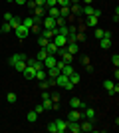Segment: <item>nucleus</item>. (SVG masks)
Returning <instances> with one entry per match:
<instances>
[{"label": "nucleus", "instance_id": "nucleus-28", "mask_svg": "<svg viewBox=\"0 0 119 133\" xmlns=\"http://www.w3.org/2000/svg\"><path fill=\"white\" fill-rule=\"evenodd\" d=\"M6 101H8V103H16V101H18V95L14 94V91H10V94H6Z\"/></svg>", "mask_w": 119, "mask_h": 133}, {"label": "nucleus", "instance_id": "nucleus-37", "mask_svg": "<svg viewBox=\"0 0 119 133\" xmlns=\"http://www.w3.org/2000/svg\"><path fill=\"white\" fill-rule=\"evenodd\" d=\"M93 36H95V38H97V40H101V38H103V36H105V30H99V28H97L95 32H93Z\"/></svg>", "mask_w": 119, "mask_h": 133}, {"label": "nucleus", "instance_id": "nucleus-49", "mask_svg": "<svg viewBox=\"0 0 119 133\" xmlns=\"http://www.w3.org/2000/svg\"><path fill=\"white\" fill-rule=\"evenodd\" d=\"M34 111H36V113H38V115H40V113L44 111V107H42V103H40V105H36V109H34Z\"/></svg>", "mask_w": 119, "mask_h": 133}, {"label": "nucleus", "instance_id": "nucleus-4", "mask_svg": "<svg viewBox=\"0 0 119 133\" xmlns=\"http://www.w3.org/2000/svg\"><path fill=\"white\" fill-rule=\"evenodd\" d=\"M52 42L58 46V48H66L68 46V36H62V34H56L54 38H52Z\"/></svg>", "mask_w": 119, "mask_h": 133}, {"label": "nucleus", "instance_id": "nucleus-1", "mask_svg": "<svg viewBox=\"0 0 119 133\" xmlns=\"http://www.w3.org/2000/svg\"><path fill=\"white\" fill-rule=\"evenodd\" d=\"M103 88H105V91H107L109 95H117L119 94V85L113 83V79H105V82H103Z\"/></svg>", "mask_w": 119, "mask_h": 133}, {"label": "nucleus", "instance_id": "nucleus-29", "mask_svg": "<svg viewBox=\"0 0 119 133\" xmlns=\"http://www.w3.org/2000/svg\"><path fill=\"white\" fill-rule=\"evenodd\" d=\"M12 68H14L16 72H20V74H22L24 70H26V62H18V64H14V66H12Z\"/></svg>", "mask_w": 119, "mask_h": 133}, {"label": "nucleus", "instance_id": "nucleus-36", "mask_svg": "<svg viewBox=\"0 0 119 133\" xmlns=\"http://www.w3.org/2000/svg\"><path fill=\"white\" fill-rule=\"evenodd\" d=\"M46 129H48V131H50V133H58V127H56V121H50V123H48V127H46Z\"/></svg>", "mask_w": 119, "mask_h": 133}, {"label": "nucleus", "instance_id": "nucleus-13", "mask_svg": "<svg viewBox=\"0 0 119 133\" xmlns=\"http://www.w3.org/2000/svg\"><path fill=\"white\" fill-rule=\"evenodd\" d=\"M68 131H72V133H81V125H79V121H68Z\"/></svg>", "mask_w": 119, "mask_h": 133}, {"label": "nucleus", "instance_id": "nucleus-54", "mask_svg": "<svg viewBox=\"0 0 119 133\" xmlns=\"http://www.w3.org/2000/svg\"><path fill=\"white\" fill-rule=\"evenodd\" d=\"M0 34H4V32H2V28H0Z\"/></svg>", "mask_w": 119, "mask_h": 133}, {"label": "nucleus", "instance_id": "nucleus-16", "mask_svg": "<svg viewBox=\"0 0 119 133\" xmlns=\"http://www.w3.org/2000/svg\"><path fill=\"white\" fill-rule=\"evenodd\" d=\"M44 28H48V30L56 28V18H52V16H46V18H44Z\"/></svg>", "mask_w": 119, "mask_h": 133}, {"label": "nucleus", "instance_id": "nucleus-46", "mask_svg": "<svg viewBox=\"0 0 119 133\" xmlns=\"http://www.w3.org/2000/svg\"><path fill=\"white\" fill-rule=\"evenodd\" d=\"M26 6H28V8H32V10H34V8H36V2H34V0H28V2H26Z\"/></svg>", "mask_w": 119, "mask_h": 133}, {"label": "nucleus", "instance_id": "nucleus-51", "mask_svg": "<svg viewBox=\"0 0 119 133\" xmlns=\"http://www.w3.org/2000/svg\"><path fill=\"white\" fill-rule=\"evenodd\" d=\"M119 20V8H115V16H113V22H117Z\"/></svg>", "mask_w": 119, "mask_h": 133}, {"label": "nucleus", "instance_id": "nucleus-45", "mask_svg": "<svg viewBox=\"0 0 119 133\" xmlns=\"http://www.w3.org/2000/svg\"><path fill=\"white\" fill-rule=\"evenodd\" d=\"M58 6L62 8V6H69V0H58Z\"/></svg>", "mask_w": 119, "mask_h": 133}, {"label": "nucleus", "instance_id": "nucleus-10", "mask_svg": "<svg viewBox=\"0 0 119 133\" xmlns=\"http://www.w3.org/2000/svg\"><path fill=\"white\" fill-rule=\"evenodd\" d=\"M18 62H26V54H12L10 60H8V64L14 66V64H18Z\"/></svg>", "mask_w": 119, "mask_h": 133}, {"label": "nucleus", "instance_id": "nucleus-27", "mask_svg": "<svg viewBox=\"0 0 119 133\" xmlns=\"http://www.w3.org/2000/svg\"><path fill=\"white\" fill-rule=\"evenodd\" d=\"M46 56H48V52H46L44 48H40L38 54H36V60H38V62H44V60H46Z\"/></svg>", "mask_w": 119, "mask_h": 133}, {"label": "nucleus", "instance_id": "nucleus-26", "mask_svg": "<svg viewBox=\"0 0 119 133\" xmlns=\"http://www.w3.org/2000/svg\"><path fill=\"white\" fill-rule=\"evenodd\" d=\"M46 78H48V76H46V68L36 70V78H34V79H40V82H42V79H46Z\"/></svg>", "mask_w": 119, "mask_h": 133}, {"label": "nucleus", "instance_id": "nucleus-18", "mask_svg": "<svg viewBox=\"0 0 119 133\" xmlns=\"http://www.w3.org/2000/svg\"><path fill=\"white\" fill-rule=\"evenodd\" d=\"M111 44H113V38H101L99 40V48H103V50L111 48Z\"/></svg>", "mask_w": 119, "mask_h": 133}, {"label": "nucleus", "instance_id": "nucleus-40", "mask_svg": "<svg viewBox=\"0 0 119 133\" xmlns=\"http://www.w3.org/2000/svg\"><path fill=\"white\" fill-rule=\"evenodd\" d=\"M0 28H2V32H12V26H10V22H4Z\"/></svg>", "mask_w": 119, "mask_h": 133}, {"label": "nucleus", "instance_id": "nucleus-38", "mask_svg": "<svg viewBox=\"0 0 119 133\" xmlns=\"http://www.w3.org/2000/svg\"><path fill=\"white\" fill-rule=\"evenodd\" d=\"M48 42H50V40H46L44 36H38V46H40V48H44V46L48 44Z\"/></svg>", "mask_w": 119, "mask_h": 133}, {"label": "nucleus", "instance_id": "nucleus-41", "mask_svg": "<svg viewBox=\"0 0 119 133\" xmlns=\"http://www.w3.org/2000/svg\"><path fill=\"white\" fill-rule=\"evenodd\" d=\"M40 88H42V89H48V88H50V82H48V78L40 82Z\"/></svg>", "mask_w": 119, "mask_h": 133}, {"label": "nucleus", "instance_id": "nucleus-12", "mask_svg": "<svg viewBox=\"0 0 119 133\" xmlns=\"http://www.w3.org/2000/svg\"><path fill=\"white\" fill-rule=\"evenodd\" d=\"M44 50L48 52V54H52V56H56V54H58V50H60V48H58V46H56V44H54V42H52V40H50V42H48V44L44 46Z\"/></svg>", "mask_w": 119, "mask_h": 133}, {"label": "nucleus", "instance_id": "nucleus-14", "mask_svg": "<svg viewBox=\"0 0 119 133\" xmlns=\"http://www.w3.org/2000/svg\"><path fill=\"white\" fill-rule=\"evenodd\" d=\"M66 50L69 52V54H78L79 52V42H68V48H66Z\"/></svg>", "mask_w": 119, "mask_h": 133}, {"label": "nucleus", "instance_id": "nucleus-7", "mask_svg": "<svg viewBox=\"0 0 119 133\" xmlns=\"http://www.w3.org/2000/svg\"><path fill=\"white\" fill-rule=\"evenodd\" d=\"M79 125H81V131H95V125H93L91 119H81Z\"/></svg>", "mask_w": 119, "mask_h": 133}, {"label": "nucleus", "instance_id": "nucleus-9", "mask_svg": "<svg viewBox=\"0 0 119 133\" xmlns=\"http://www.w3.org/2000/svg\"><path fill=\"white\" fill-rule=\"evenodd\" d=\"M97 117V111L93 109V107H85L83 109V119H91V121H95Z\"/></svg>", "mask_w": 119, "mask_h": 133}, {"label": "nucleus", "instance_id": "nucleus-20", "mask_svg": "<svg viewBox=\"0 0 119 133\" xmlns=\"http://www.w3.org/2000/svg\"><path fill=\"white\" fill-rule=\"evenodd\" d=\"M60 72H62L64 76H68V78H69V76H72V74H74L75 70H74V66H72V64H66V66H64L62 70H60Z\"/></svg>", "mask_w": 119, "mask_h": 133}, {"label": "nucleus", "instance_id": "nucleus-39", "mask_svg": "<svg viewBox=\"0 0 119 133\" xmlns=\"http://www.w3.org/2000/svg\"><path fill=\"white\" fill-rule=\"evenodd\" d=\"M75 42H85V32H78L75 34Z\"/></svg>", "mask_w": 119, "mask_h": 133}, {"label": "nucleus", "instance_id": "nucleus-43", "mask_svg": "<svg viewBox=\"0 0 119 133\" xmlns=\"http://www.w3.org/2000/svg\"><path fill=\"white\" fill-rule=\"evenodd\" d=\"M111 62H113L115 68H117V66H119V56H117V54H113V56H111Z\"/></svg>", "mask_w": 119, "mask_h": 133}, {"label": "nucleus", "instance_id": "nucleus-5", "mask_svg": "<svg viewBox=\"0 0 119 133\" xmlns=\"http://www.w3.org/2000/svg\"><path fill=\"white\" fill-rule=\"evenodd\" d=\"M58 56H60L64 62H68V64H72V62H74V54H69L66 48H60V50H58Z\"/></svg>", "mask_w": 119, "mask_h": 133}, {"label": "nucleus", "instance_id": "nucleus-17", "mask_svg": "<svg viewBox=\"0 0 119 133\" xmlns=\"http://www.w3.org/2000/svg\"><path fill=\"white\" fill-rule=\"evenodd\" d=\"M42 107H44V111H52V109H54V101H52V97L42 99Z\"/></svg>", "mask_w": 119, "mask_h": 133}, {"label": "nucleus", "instance_id": "nucleus-44", "mask_svg": "<svg viewBox=\"0 0 119 133\" xmlns=\"http://www.w3.org/2000/svg\"><path fill=\"white\" fill-rule=\"evenodd\" d=\"M12 16H14L12 12H6V14H4V22H10V20H12Z\"/></svg>", "mask_w": 119, "mask_h": 133}, {"label": "nucleus", "instance_id": "nucleus-53", "mask_svg": "<svg viewBox=\"0 0 119 133\" xmlns=\"http://www.w3.org/2000/svg\"><path fill=\"white\" fill-rule=\"evenodd\" d=\"M6 2H14V0H6Z\"/></svg>", "mask_w": 119, "mask_h": 133}, {"label": "nucleus", "instance_id": "nucleus-48", "mask_svg": "<svg viewBox=\"0 0 119 133\" xmlns=\"http://www.w3.org/2000/svg\"><path fill=\"white\" fill-rule=\"evenodd\" d=\"M26 2L28 0H14V4H18V6H26Z\"/></svg>", "mask_w": 119, "mask_h": 133}, {"label": "nucleus", "instance_id": "nucleus-50", "mask_svg": "<svg viewBox=\"0 0 119 133\" xmlns=\"http://www.w3.org/2000/svg\"><path fill=\"white\" fill-rule=\"evenodd\" d=\"M36 6H46V0H34Z\"/></svg>", "mask_w": 119, "mask_h": 133}, {"label": "nucleus", "instance_id": "nucleus-22", "mask_svg": "<svg viewBox=\"0 0 119 133\" xmlns=\"http://www.w3.org/2000/svg\"><path fill=\"white\" fill-rule=\"evenodd\" d=\"M93 10H95V8H93L91 4H85L83 8H81V14H83V16H91V14H93Z\"/></svg>", "mask_w": 119, "mask_h": 133}, {"label": "nucleus", "instance_id": "nucleus-11", "mask_svg": "<svg viewBox=\"0 0 119 133\" xmlns=\"http://www.w3.org/2000/svg\"><path fill=\"white\" fill-rule=\"evenodd\" d=\"M56 127H58V133H66L68 131V121L66 119H56Z\"/></svg>", "mask_w": 119, "mask_h": 133}, {"label": "nucleus", "instance_id": "nucleus-2", "mask_svg": "<svg viewBox=\"0 0 119 133\" xmlns=\"http://www.w3.org/2000/svg\"><path fill=\"white\" fill-rule=\"evenodd\" d=\"M14 34L18 36V40H26V38H28V34H30V28H26L24 24H20V26L14 28Z\"/></svg>", "mask_w": 119, "mask_h": 133}, {"label": "nucleus", "instance_id": "nucleus-47", "mask_svg": "<svg viewBox=\"0 0 119 133\" xmlns=\"http://www.w3.org/2000/svg\"><path fill=\"white\" fill-rule=\"evenodd\" d=\"M81 64H83V66H87V64H89V58H87V56H81Z\"/></svg>", "mask_w": 119, "mask_h": 133}, {"label": "nucleus", "instance_id": "nucleus-24", "mask_svg": "<svg viewBox=\"0 0 119 133\" xmlns=\"http://www.w3.org/2000/svg\"><path fill=\"white\" fill-rule=\"evenodd\" d=\"M22 24L26 28H32L34 26V16H26V18H22Z\"/></svg>", "mask_w": 119, "mask_h": 133}, {"label": "nucleus", "instance_id": "nucleus-52", "mask_svg": "<svg viewBox=\"0 0 119 133\" xmlns=\"http://www.w3.org/2000/svg\"><path fill=\"white\" fill-rule=\"evenodd\" d=\"M91 2H93V0H83V4H91Z\"/></svg>", "mask_w": 119, "mask_h": 133}, {"label": "nucleus", "instance_id": "nucleus-33", "mask_svg": "<svg viewBox=\"0 0 119 133\" xmlns=\"http://www.w3.org/2000/svg\"><path fill=\"white\" fill-rule=\"evenodd\" d=\"M20 24H22V20H20V18H18V16H12V20H10V26H12V30H14L16 26H20Z\"/></svg>", "mask_w": 119, "mask_h": 133}, {"label": "nucleus", "instance_id": "nucleus-31", "mask_svg": "<svg viewBox=\"0 0 119 133\" xmlns=\"http://www.w3.org/2000/svg\"><path fill=\"white\" fill-rule=\"evenodd\" d=\"M34 10H36V16H44L46 12H48V8H46V6H36Z\"/></svg>", "mask_w": 119, "mask_h": 133}, {"label": "nucleus", "instance_id": "nucleus-21", "mask_svg": "<svg viewBox=\"0 0 119 133\" xmlns=\"http://www.w3.org/2000/svg\"><path fill=\"white\" fill-rule=\"evenodd\" d=\"M48 16L58 18V16H60V6H52V8H48Z\"/></svg>", "mask_w": 119, "mask_h": 133}, {"label": "nucleus", "instance_id": "nucleus-19", "mask_svg": "<svg viewBox=\"0 0 119 133\" xmlns=\"http://www.w3.org/2000/svg\"><path fill=\"white\" fill-rule=\"evenodd\" d=\"M97 20H99V18L91 14V16H87V18H85V26H89V28H95V26H97Z\"/></svg>", "mask_w": 119, "mask_h": 133}, {"label": "nucleus", "instance_id": "nucleus-30", "mask_svg": "<svg viewBox=\"0 0 119 133\" xmlns=\"http://www.w3.org/2000/svg\"><path fill=\"white\" fill-rule=\"evenodd\" d=\"M69 82H72V83H74V85H75V83H79V79H81V76H79V74L78 72H74V74H72V76H69Z\"/></svg>", "mask_w": 119, "mask_h": 133}, {"label": "nucleus", "instance_id": "nucleus-32", "mask_svg": "<svg viewBox=\"0 0 119 133\" xmlns=\"http://www.w3.org/2000/svg\"><path fill=\"white\" fill-rule=\"evenodd\" d=\"M60 16L69 18V6H62V8H60Z\"/></svg>", "mask_w": 119, "mask_h": 133}, {"label": "nucleus", "instance_id": "nucleus-15", "mask_svg": "<svg viewBox=\"0 0 119 133\" xmlns=\"http://www.w3.org/2000/svg\"><path fill=\"white\" fill-rule=\"evenodd\" d=\"M22 74H24V78H28V79H34L36 78V70L32 66H26V70H24Z\"/></svg>", "mask_w": 119, "mask_h": 133}, {"label": "nucleus", "instance_id": "nucleus-34", "mask_svg": "<svg viewBox=\"0 0 119 133\" xmlns=\"http://www.w3.org/2000/svg\"><path fill=\"white\" fill-rule=\"evenodd\" d=\"M40 32H42V28H40V24H34V26L30 28V34H36V36H40Z\"/></svg>", "mask_w": 119, "mask_h": 133}, {"label": "nucleus", "instance_id": "nucleus-25", "mask_svg": "<svg viewBox=\"0 0 119 133\" xmlns=\"http://www.w3.org/2000/svg\"><path fill=\"white\" fill-rule=\"evenodd\" d=\"M26 119H28V123H36L38 121V113H36V111H28Z\"/></svg>", "mask_w": 119, "mask_h": 133}, {"label": "nucleus", "instance_id": "nucleus-35", "mask_svg": "<svg viewBox=\"0 0 119 133\" xmlns=\"http://www.w3.org/2000/svg\"><path fill=\"white\" fill-rule=\"evenodd\" d=\"M66 24H68V22H66V18H64V16H58V18H56V28L66 26Z\"/></svg>", "mask_w": 119, "mask_h": 133}, {"label": "nucleus", "instance_id": "nucleus-3", "mask_svg": "<svg viewBox=\"0 0 119 133\" xmlns=\"http://www.w3.org/2000/svg\"><path fill=\"white\" fill-rule=\"evenodd\" d=\"M81 119H83V111L81 109H72L68 113V119H66V121H81Z\"/></svg>", "mask_w": 119, "mask_h": 133}, {"label": "nucleus", "instance_id": "nucleus-6", "mask_svg": "<svg viewBox=\"0 0 119 133\" xmlns=\"http://www.w3.org/2000/svg\"><path fill=\"white\" fill-rule=\"evenodd\" d=\"M69 107H72V109H81V111H83L87 105H85V101H81L79 97H72V101H69Z\"/></svg>", "mask_w": 119, "mask_h": 133}, {"label": "nucleus", "instance_id": "nucleus-8", "mask_svg": "<svg viewBox=\"0 0 119 133\" xmlns=\"http://www.w3.org/2000/svg\"><path fill=\"white\" fill-rule=\"evenodd\" d=\"M42 64H44L46 70H48V68H54L58 64V58H56V56H52V54H48V56H46V60L42 62Z\"/></svg>", "mask_w": 119, "mask_h": 133}, {"label": "nucleus", "instance_id": "nucleus-23", "mask_svg": "<svg viewBox=\"0 0 119 133\" xmlns=\"http://www.w3.org/2000/svg\"><path fill=\"white\" fill-rule=\"evenodd\" d=\"M69 14L79 16V14H81V6H79V4H69Z\"/></svg>", "mask_w": 119, "mask_h": 133}, {"label": "nucleus", "instance_id": "nucleus-42", "mask_svg": "<svg viewBox=\"0 0 119 133\" xmlns=\"http://www.w3.org/2000/svg\"><path fill=\"white\" fill-rule=\"evenodd\" d=\"M52 6H58V0H46V8H52Z\"/></svg>", "mask_w": 119, "mask_h": 133}]
</instances>
